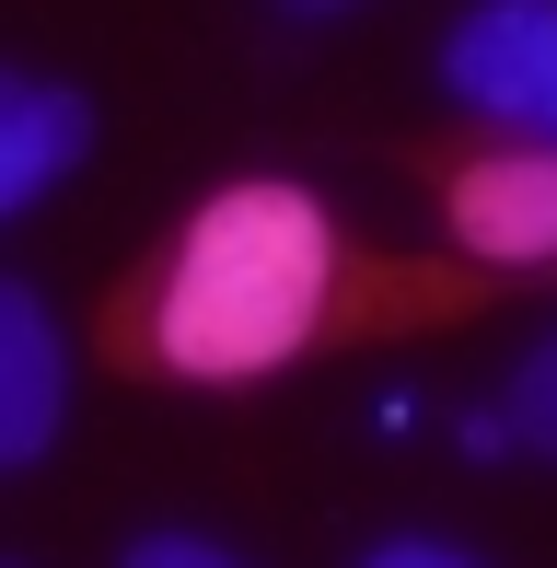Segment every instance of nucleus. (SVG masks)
<instances>
[{
  "instance_id": "7",
  "label": "nucleus",
  "mask_w": 557,
  "mask_h": 568,
  "mask_svg": "<svg viewBox=\"0 0 557 568\" xmlns=\"http://www.w3.org/2000/svg\"><path fill=\"white\" fill-rule=\"evenodd\" d=\"M117 568H233V557H221V546H198V534H140Z\"/></svg>"
},
{
  "instance_id": "2",
  "label": "nucleus",
  "mask_w": 557,
  "mask_h": 568,
  "mask_svg": "<svg viewBox=\"0 0 557 568\" xmlns=\"http://www.w3.org/2000/svg\"><path fill=\"white\" fill-rule=\"evenodd\" d=\"M442 82L465 116L557 151V0H465L442 36Z\"/></svg>"
},
{
  "instance_id": "1",
  "label": "nucleus",
  "mask_w": 557,
  "mask_h": 568,
  "mask_svg": "<svg viewBox=\"0 0 557 568\" xmlns=\"http://www.w3.org/2000/svg\"><path fill=\"white\" fill-rule=\"evenodd\" d=\"M337 291V232L302 186L244 174L186 221L163 291H151V359L186 383H256L291 348H314Z\"/></svg>"
},
{
  "instance_id": "4",
  "label": "nucleus",
  "mask_w": 557,
  "mask_h": 568,
  "mask_svg": "<svg viewBox=\"0 0 557 568\" xmlns=\"http://www.w3.org/2000/svg\"><path fill=\"white\" fill-rule=\"evenodd\" d=\"M70 418V337L23 278H0V476L36 464Z\"/></svg>"
},
{
  "instance_id": "8",
  "label": "nucleus",
  "mask_w": 557,
  "mask_h": 568,
  "mask_svg": "<svg viewBox=\"0 0 557 568\" xmlns=\"http://www.w3.org/2000/svg\"><path fill=\"white\" fill-rule=\"evenodd\" d=\"M361 568H476V557H465V546H442V534H384Z\"/></svg>"
},
{
  "instance_id": "6",
  "label": "nucleus",
  "mask_w": 557,
  "mask_h": 568,
  "mask_svg": "<svg viewBox=\"0 0 557 568\" xmlns=\"http://www.w3.org/2000/svg\"><path fill=\"white\" fill-rule=\"evenodd\" d=\"M499 418H512V442L557 453V337L523 348V372H512V395H499Z\"/></svg>"
},
{
  "instance_id": "5",
  "label": "nucleus",
  "mask_w": 557,
  "mask_h": 568,
  "mask_svg": "<svg viewBox=\"0 0 557 568\" xmlns=\"http://www.w3.org/2000/svg\"><path fill=\"white\" fill-rule=\"evenodd\" d=\"M93 151V105L70 82H36V70H0V221H23L36 197H59Z\"/></svg>"
},
{
  "instance_id": "3",
  "label": "nucleus",
  "mask_w": 557,
  "mask_h": 568,
  "mask_svg": "<svg viewBox=\"0 0 557 568\" xmlns=\"http://www.w3.org/2000/svg\"><path fill=\"white\" fill-rule=\"evenodd\" d=\"M453 232L476 255H499V267H546L557 255V151L512 140L488 163H465L453 174Z\"/></svg>"
},
{
  "instance_id": "9",
  "label": "nucleus",
  "mask_w": 557,
  "mask_h": 568,
  "mask_svg": "<svg viewBox=\"0 0 557 568\" xmlns=\"http://www.w3.org/2000/svg\"><path fill=\"white\" fill-rule=\"evenodd\" d=\"M278 12H291V23H337L348 0H278Z\"/></svg>"
}]
</instances>
